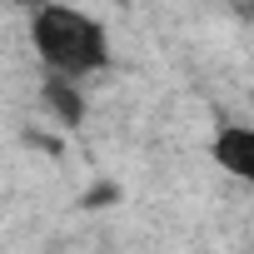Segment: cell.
Segmentation results:
<instances>
[{
    "mask_svg": "<svg viewBox=\"0 0 254 254\" xmlns=\"http://www.w3.org/2000/svg\"><path fill=\"white\" fill-rule=\"evenodd\" d=\"M209 160H214L229 180H239V185L254 190V125L224 120L219 130H214V140H209Z\"/></svg>",
    "mask_w": 254,
    "mask_h": 254,
    "instance_id": "2",
    "label": "cell"
},
{
    "mask_svg": "<svg viewBox=\"0 0 254 254\" xmlns=\"http://www.w3.org/2000/svg\"><path fill=\"white\" fill-rule=\"evenodd\" d=\"M40 105L60 120V125H70V130H75V125H85V90L75 85V80H60V75H45L40 80Z\"/></svg>",
    "mask_w": 254,
    "mask_h": 254,
    "instance_id": "3",
    "label": "cell"
},
{
    "mask_svg": "<svg viewBox=\"0 0 254 254\" xmlns=\"http://www.w3.org/2000/svg\"><path fill=\"white\" fill-rule=\"evenodd\" d=\"M30 45H35L45 75H60L75 85L110 65V35L80 5H40L30 15Z\"/></svg>",
    "mask_w": 254,
    "mask_h": 254,
    "instance_id": "1",
    "label": "cell"
},
{
    "mask_svg": "<svg viewBox=\"0 0 254 254\" xmlns=\"http://www.w3.org/2000/svg\"><path fill=\"white\" fill-rule=\"evenodd\" d=\"M85 209H105V204H120V185L115 180H100V185H90L85 190V199H80Z\"/></svg>",
    "mask_w": 254,
    "mask_h": 254,
    "instance_id": "4",
    "label": "cell"
}]
</instances>
